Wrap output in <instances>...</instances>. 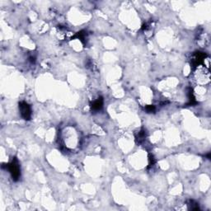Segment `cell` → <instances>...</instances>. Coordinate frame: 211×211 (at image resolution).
Wrapping results in <instances>:
<instances>
[{"label": "cell", "mask_w": 211, "mask_h": 211, "mask_svg": "<svg viewBox=\"0 0 211 211\" xmlns=\"http://www.w3.org/2000/svg\"><path fill=\"white\" fill-rule=\"evenodd\" d=\"M188 205L190 207V209H192V210H198L200 209L199 208V204H197L194 201H190V204Z\"/></svg>", "instance_id": "obj_8"}, {"label": "cell", "mask_w": 211, "mask_h": 211, "mask_svg": "<svg viewBox=\"0 0 211 211\" xmlns=\"http://www.w3.org/2000/svg\"><path fill=\"white\" fill-rule=\"evenodd\" d=\"M145 111L148 112V113H152V112H154L156 111L155 106L153 105H148L145 107Z\"/></svg>", "instance_id": "obj_9"}, {"label": "cell", "mask_w": 211, "mask_h": 211, "mask_svg": "<svg viewBox=\"0 0 211 211\" xmlns=\"http://www.w3.org/2000/svg\"><path fill=\"white\" fill-rule=\"evenodd\" d=\"M205 59V54L203 52H196L194 55L193 59L191 60V66L193 68H196L201 64H203L204 60Z\"/></svg>", "instance_id": "obj_3"}, {"label": "cell", "mask_w": 211, "mask_h": 211, "mask_svg": "<svg viewBox=\"0 0 211 211\" xmlns=\"http://www.w3.org/2000/svg\"><path fill=\"white\" fill-rule=\"evenodd\" d=\"M156 158H154V156L152 154V153H149L148 154V168H153L154 166V164L156 163Z\"/></svg>", "instance_id": "obj_6"}, {"label": "cell", "mask_w": 211, "mask_h": 211, "mask_svg": "<svg viewBox=\"0 0 211 211\" xmlns=\"http://www.w3.org/2000/svg\"><path fill=\"white\" fill-rule=\"evenodd\" d=\"M146 137H147V134H146V131L144 129H142L141 130H139L138 132V134H136L135 139L137 143H142L143 142H144L146 139Z\"/></svg>", "instance_id": "obj_5"}, {"label": "cell", "mask_w": 211, "mask_h": 211, "mask_svg": "<svg viewBox=\"0 0 211 211\" xmlns=\"http://www.w3.org/2000/svg\"><path fill=\"white\" fill-rule=\"evenodd\" d=\"M86 35H87V34H86L85 31H79V32H78L76 34L74 38H78V39H79L82 42L84 43V40L86 39Z\"/></svg>", "instance_id": "obj_7"}, {"label": "cell", "mask_w": 211, "mask_h": 211, "mask_svg": "<svg viewBox=\"0 0 211 211\" xmlns=\"http://www.w3.org/2000/svg\"><path fill=\"white\" fill-rule=\"evenodd\" d=\"M6 169H8L10 172L12 178L14 181H18L21 176V168L18 160L16 158H13L12 161L6 165Z\"/></svg>", "instance_id": "obj_1"}, {"label": "cell", "mask_w": 211, "mask_h": 211, "mask_svg": "<svg viewBox=\"0 0 211 211\" xmlns=\"http://www.w3.org/2000/svg\"><path fill=\"white\" fill-rule=\"evenodd\" d=\"M21 116L26 121H30L31 118V106L26 101H21L18 104Z\"/></svg>", "instance_id": "obj_2"}, {"label": "cell", "mask_w": 211, "mask_h": 211, "mask_svg": "<svg viewBox=\"0 0 211 211\" xmlns=\"http://www.w3.org/2000/svg\"><path fill=\"white\" fill-rule=\"evenodd\" d=\"M103 102H104V101H103V98L101 97H98L97 100L93 101V102L91 103V109H92V111H100L101 109L102 108Z\"/></svg>", "instance_id": "obj_4"}]
</instances>
